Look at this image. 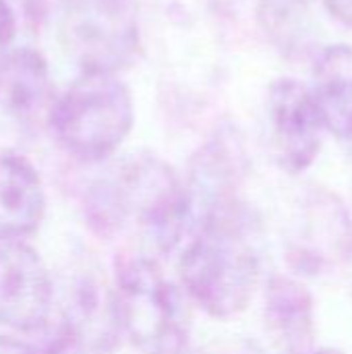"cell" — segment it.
Here are the masks:
<instances>
[{"instance_id":"6da1fadb","label":"cell","mask_w":352,"mask_h":354,"mask_svg":"<svg viewBox=\"0 0 352 354\" xmlns=\"http://www.w3.org/2000/svg\"><path fill=\"white\" fill-rule=\"evenodd\" d=\"M85 214L98 234L137 232L158 253L172 251L193 220L187 185L149 153H133L108 166L87 191Z\"/></svg>"},{"instance_id":"7a4b0ae2","label":"cell","mask_w":352,"mask_h":354,"mask_svg":"<svg viewBox=\"0 0 352 354\" xmlns=\"http://www.w3.org/2000/svg\"><path fill=\"white\" fill-rule=\"evenodd\" d=\"M259 251L251 212L237 203L197 222L178 272L189 297L212 317H234L259 282Z\"/></svg>"},{"instance_id":"3957f363","label":"cell","mask_w":352,"mask_h":354,"mask_svg":"<svg viewBox=\"0 0 352 354\" xmlns=\"http://www.w3.org/2000/svg\"><path fill=\"white\" fill-rule=\"evenodd\" d=\"M135 108L114 73H81L48 112L56 141L83 162L112 156L131 133Z\"/></svg>"},{"instance_id":"277c9868","label":"cell","mask_w":352,"mask_h":354,"mask_svg":"<svg viewBox=\"0 0 352 354\" xmlns=\"http://www.w3.org/2000/svg\"><path fill=\"white\" fill-rule=\"evenodd\" d=\"M116 315L120 332L141 354H183L191 332V311L183 292L149 257H129L116 266Z\"/></svg>"},{"instance_id":"5b68a950","label":"cell","mask_w":352,"mask_h":354,"mask_svg":"<svg viewBox=\"0 0 352 354\" xmlns=\"http://www.w3.org/2000/svg\"><path fill=\"white\" fill-rule=\"evenodd\" d=\"M60 39L83 73H114L139 52V27L131 2L75 0L60 25Z\"/></svg>"},{"instance_id":"8992f818","label":"cell","mask_w":352,"mask_h":354,"mask_svg":"<svg viewBox=\"0 0 352 354\" xmlns=\"http://www.w3.org/2000/svg\"><path fill=\"white\" fill-rule=\"evenodd\" d=\"M286 255L299 274L309 276L324 274L352 255V218L336 195L322 189L307 195Z\"/></svg>"},{"instance_id":"52a82bcc","label":"cell","mask_w":352,"mask_h":354,"mask_svg":"<svg viewBox=\"0 0 352 354\" xmlns=\"http://www.w3.org/2000/svg\"><path fill=\"white\" fill-rule=\"evenodd\" d=\"M54 286L37 251L25 241H0V322L37 332L50 319Z\"/></svg>"},{"instance_id":"ba28073f","label":"cell","mask_w":352,"mask_h":354,"mask_svg":"<svg viewBox=\"0 0 352 354\" xmlns=\"http://www.w3.org/2000/svg\"><path fill=\"white\" fill-rule=\"evenodd\" d=\"M272 143L282 168L297 174L307 170L322 149L326 131L309 87L295 79H278L268 93Z\"/></svg>"},{"instance_id":"9c48e42d","label":"cell","mask_w":352,"mask_h":354,"mask_svg":"<svg viewBox=\"0 0 352 354\" xmlns=\"http://www.w3.org/2000/svg\"><path fill=\"white\" fill-rule=\"evenodd\" d=\"M245 168V151L232 131L216 135L205 147H201L191 162L187 185L193 220L197 218V222H201L207 216L237 205V191Z\"/></svg>"},{"instance_id":"30bf717a","label":"cell","mask_w":352,"mask_h":354,"mask_svg":"<svg viewBox=\"0 0 352 354\" xmlns=\"http://www.w3.org/2000/svg\"><path fill=\"white\" fill-rule=\"evenodd\" d=\"M46 214V193L33 164L15 151H0V241L31 236Z\"/></svg>"},{"instance_id":"8fae6325","label":"cell","mask_w":352,"mask_h":354,"mask_svg":"<svg viewBox=\"0 0 352 354\" xmlns=\"http://www.w3.org/2000/svg\"><path fill=\"white\" fill-rule=\"evenodd\" d=\"M266 330L278 354H313V297L295 278L274 276L266 288Z\"/></svg>"},{"instance_id":"7c38bea8","label":"cell","mask_w":352,"mask_h":354,"mask_svg":"<svg viewBox=\"0 0 352 354\" xmlns=\"http://www.w3.org/2000/svg\"><path fill=\"white\" fill-rule=\"evenodd\" d=\"M50 97L46 58L31 48H0V110L19 120H31Z\"/></svg>"},{"instance_id":"4fadbf2b","label":"cell","mask_w":352,"mask_h":354,"mask_svg":"<svg viewBox=\"0 0 352 354\" xmlns=\"http://www.w3.org/2000/svg\"><path fill=\"white\" fill-rule=\"evenodd\" d=\"M326 131L338 139H352V46L336 44L319 52L309 87Z\"/></svg>"},{"instance_id":"5bb4252c","label":"cell","mask_w":352,"mask_h":354,"mask_svg":"<svg viewBox=\"0 0 352 354\" xmlns=\"http://www.w3.org/2000/svg\"><path fill=\"white\" fill-rule=\"evenodd\" d=\"M64 326L81 344L95 348L108 346L120 332L114 288H108L98 276H81L66 303Z\"/></svg>"},{"instance_id":"9a60e30c","label":"cell","mask_w":352,"mask_h":354,"mask_svg":"<svg viewBox=\"0 0 352 354\" xmlns=\"http://www.w3.org/2000/svg\"><path fill=\"white\" fill-rule=\"evenodd\" d=\"M259 21L278 48L299 50L311 29L309 0H259Z\"/></svg>"},{"instance_id":"2e32d148","label":"cell","mask_w":352,"mask_h":354,"mask_svg":"<svg viewBox=\"0 0 352 354\" xmlns=\"http://www.w3.org/2000/svg\"><path fill=\"white\" fill-rule=\"evenodd\" d=\"M193 354H263V351L249 338H222L205 344Z\"/></svg>"},{"instance_id":"e0dca14e","label":"cell","mask_w":352,"mask_h":354,"mask_svg":"<svg viewBox=\"0 0 352 354\" xmlns=\"http://www.w3.org/2000/svg\"><path fill=\"white\" fill-rule=\"evenodd\" d=\"M17 21L10 4L6 0H0V48H6L10 39L15 37Z\"/></svg>"},{"instance_id":"ac0fdd59","label":"cell","mask_w":352,"mask_h":354,"mask_svg":"<svg viewBox=\"0 0 352 354\" xmlns=\"http://www.w3.org/2000/svg\"><path fill=\"white\" fill-rule=\"evenodd\" d=\"M328 10L346 27H352V0H324Z\"/></svg>"},{"instance_id":"d6986e66","label":"cell","mask_w":352,"mask_h":354,"mask_svg":"<svg viewBox=\"0 0 352 354\" xmlns=\"http://www.w3.org/2000/svg\"><path fill=\"white\" fill-rule=\"evenodd\" d=\"M0 354H39V351H33L31 346L10 340V338H0Z\"/></svg>"},{"instance_id":"ffe728a7","label":"cell","mask_w":352,"mask_h":354,"mask_svg":"<svg viewBox=\"0 0 352 354\" xmlns=\"http://www.w3.org/2000/svg\"><path fill=\"white\" fill-rule=\"evenodd\" d=\"M313 354H344V353H338V351H317V353Z\"/></svg>"},{"instance_id":"44dd1931","label":"cell","mask_w":352,"mask_h":354,"mask_svg":"<svg viewBox=\"0 0 352 354\" xmlns=\"http://www.w3.org/2000/svg\"><path fill=\"white\" fill-rule=\"evenodd\" d=\"M122 2H131V0H122Z\"/></svg>"}]
</instances>
